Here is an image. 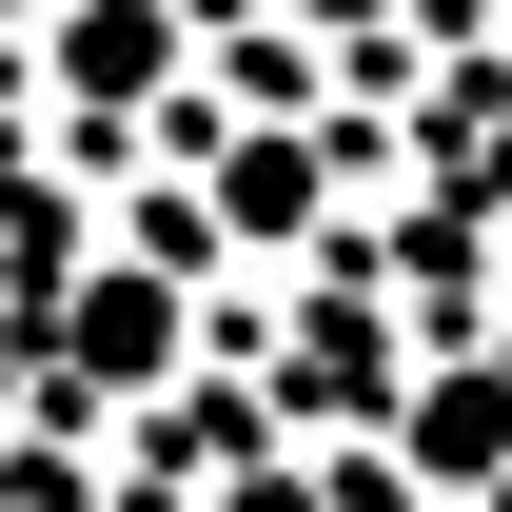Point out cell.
I'll list each match as a JSON object with an SVG mask.
<instances>
[{
  "mask_svg": "<svg viewBox=\"0 0 512 512\" xmlns=\"http://www.w3.org/2000/svg\"><path fill=\"white\" fill-rule=\"evenodd\" d=\"M60 375H99V394H158V375H178V256L79 276V296H60Z\"/></svg>",
  "mask_w": 512,
  "mask_h": 512,
  "instance_id": "obj_1",
  "label": "cell"
},
{
  "mask_svg": "<svg viewBox=\"0 0 512 512\" xmlns=\"http://www.w3.org/2000/svg\"><path fill=\"white\" fill-rule=\"evenodd\" d=\"M40 79L60 99H138V79H178V20L158 0H60L40 20Z\"/></svg>",
  "mask_w": 512,
  "mask_h": 512,
  "instance_id": "obj_2",
  "label": "cell"
},
{
  "mask_svg": "<svg viewBox=\"0 0 512 512\" xmlns=\"http://www.w3.org/2000/svg\"><path fill=\"white\" fill-rule=\"evenodd\" d=\"M394 473H512V375H394Z\"/></svg>",
  "mask_w": 512,
  "mask_h": 512,
  "instance_id": "obj_3",
  "label": "cell"
},
{
  "mask_svg": "<svg viewBox=\"0 0 512 512\" xmlns=\"http://www.w3.org/2000/svg\"><path fill=\"white\" fill-rule=\"evenodd\" d=\"M217 512H316V493H296V473H237V493H217Z\"/></svg>",
  "mask_w": 512,
  "mask_h": 512,
  "instance_id": "obj_4",
  "label": "cell"
},
{
  "mask_svg": "<svg viewBox=\"0 0 512 512\" xmlns=\"http://www.w3.org/2000/svg\"><path fill=\"white\" fill-rule=\"evenodd\" d=\"M316 20H335V40H375V20H394V0H316Z\"/></svg>",
  "mask_w": 512,
  "mask_h": 512,
  "instance_id": "obj_5",
  "label": "cell"
}]
</instances>
